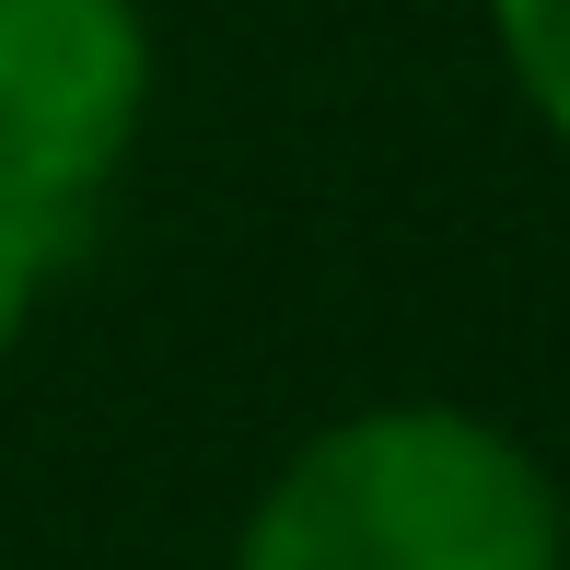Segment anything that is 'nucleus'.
<instances>
[{
  "label": "nucleus",
  "instance_id": "nucleus-1",
  "mask_svg": "<svg viewBox=\"0 0 570 570\" xmlns=\"http://www.w3.org/2000/svg\"><path fill=\"white\" fill-rule=\"evenodd\" d=\"M233 570H559V489L465 407H361L268 478Z\"/></svg>",
  "mask_w": 570,
  "mask_h": 570
},
{
  "label": "nucleus",
  "instance_id": "nucleus-2",
  "mask_svg": "<svg viewBox=\"0 0 570 570\" xmlns=\"http://www.w3.org/2000/svg\"><path fill=\"white\" fill-rule=\"evenodd\" d=\"M151 106L140 0H0V210L59 256Z\"/></svg>",
  "mask_w": 570,
  "mask_h": 570
},
{
  "label": "nucleus",
  "instance_id": "nucleus-3",
  "mask_svg": "<svg viewBox=\"0 0 570 570\" xmlns=\"http://www.w3.org/2000/svg\"><path fill=\"white\" fill-rule=\"evenodd\" d=\"M489 36H501V70L524 82V106L570 140V0H489Z\"/></svg>",
  "mask_w": 570,
  "mask_h": 570
},
{
  "label": "nucleus",
  "instance_id": "nucleus-4",
  "mask_svg": "<svg viewBox=\"0 0 570 570\" xmlns=\"http://www.w3.org/2000/svg\"><path fill=\"white\" fill-rule=\"evenodd\" d=\"M36 268H47V245L23 233L12 210H0V361H12V338H23V303H36Z\"/></svg>",
  "mask_w": 570,
  "mask_h": 570
}]
</instances>
